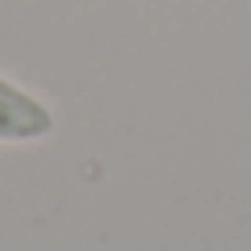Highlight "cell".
<instances>
[{"mask_svg":"<svg viewBox=\"0 0 251 251\" xmlns=\"http://www.w3.org/2000/svg\"><path fill=\"white\" fill-rule=\"evenodd\" d=\"M48 133H52V111L15 81L0 78V144H30Z\"/></svg>","mask_w":251,"mask_h":251,"instance_id":"cell-1","label":"cell"}]
</instances>
